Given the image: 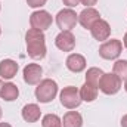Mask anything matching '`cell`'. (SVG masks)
<instances>
[{
	"label": "cell",
	"mask_w": 127,
	"mask_h": 127,
	"mask_svg": "<svg viewBox=\"0 0 127 127\" xmlns=\"http://www.w3.org/2000/svg\"><path fill=\"white\" fill-rule=\"evenodd\" d=\"M80 96H81V100L93 102L96 97H97V87L89 84V83H84L81 86V89H80Z\"/></svg>",
	"instance_id": "cell-17"
},
{
	"label": "cell",
	"mask_w": 127,
	"mask_h": 127,
	"mask_svg": "<svg viewBox=\"0 0 127 127\" xmlns=\"http://www.w3.org/2000/svg\"><path fill=\"white\" fill-rule=\"evenodd\" d=\"M114 74L118 75L121 80H127V61H117L114 64Z\"/></svg>",
	"instance_id": "cell-20"
},
{
	"label": "cell",
	"mask_w": 127,
	"mask_h": 127,
	"mask_svg": "<svg viewBox=\"0 0 127 127\" xmlns=\"http://www.w3.org/2000/svg\"><path fill=\"white\" fill-rule=\"evenodd\" d=\"M0 32H1V30H0Z\"/></svg>",
	"instance_id": "cell-30"
},
{
	"label": "cell",
	"mask_w": 127,
	"mask_h": 127,
	"mask_svg": "<svg viewBox=\"0 0 127 127\" xmlns=\"http://www.w3.org/2000/svg\"><path fill=\"white\" fill-rule=\"evenodd\" d=\"M66 68L72 72H81L86 68V59L83 55L72 53L66 58Z\"/></svg>",
	"instance_id": "cell-13"
},
{
	"label": "cell",
	"mask_w": 127,
	"mask_h": 127,
	"mask_svg": "<svg viewBox=\"0 0 127 127\" xmlns=\"http://www.w3.org/2000/svg\"><path fill=\"white\" fill-rule=\"evenodd\" d=\"M121 50H123V43L117 38H112V40L105 41L99 47V55L103 59H115L120 56Z\"/></svg>",
	"instance_id": "cell-6"
},
{
	"label": "cell",
	"mask_w": 127,
	"mask_h": 127,
	"mask_svg": "<svg viewBox=\"0 0 127 127\" xmlns=\"http://www.w3.org/2000/svg\"><path fill=\"white\" fill-rule=\"evenodd\" d=\"M55 44L62 52H71L75 47V37L71 31H61L56 35Z\"/></svg>",
	"instance_id": "cell-8"
},
{
	"label": "cell",
	"mask_w": 127,
	"mask_h": 127,
	"mask_svg": "<svg viewBox=\"0 0 127 127\" xmlns=\"http://www.w3.org/2000/svg\"><path fill=\"white\" fill-rule=\"evenodd\" d=\"M30 24H31V28L44 31L52 25V15L46 10H35L30 16Z\"/></svg>",
	"instance_id": "cell-7"
},
{
	"label": "cell",
	"mask_w": 127,
	"mask_h": 127,
	"mask_svg": "<svg viewBox=\"0 0 127 127\" xmlns=\"http://www.w3.org/2000/svg\"><path fill=\"white\" fill-rule=\"evenodd\" d=\"M1 87H3V81L0 80V92H1Z\"/></svg>",
	"instance_id": "cell-27"
},
{
	"label": "cell",
	"mask_w": 127,
	"mask_h": 127,
	"mask_svg": "<svg viewBox=\"0 0 127 127\" xmlns=\"http://www.w3.org/2000/svg\"><path fill=\"white\" fill-rule=\"evenodd\" d=\"M99 89L105 95H115L121 89V78L118 75L112 74H103L99 81Z\"/></svg>",
	"instance_id": "cell-4"
},
{
	"label": "cell",
	"mask_w": 127,
	"mask_h": 127,
	"mask_svg": "<svg viewBox=\"0 0 127 127\" xmlns=\"http://www.w3.org/2000/svg\"><path fill=\"white\" fill-rule=\"evenodd\" d=\"M90 32H92L93 38H96L97 41H103V40H106V38L109 37V34H111V27H109V24H108L106 21L99 19V21H96L95 24L92 25Z\"/></svg>",
	"instance_id": "cell-10"
},
{
	"label": "cell",
	"mask_w": 127,
	"mask_h": 127,
	"mask_svg": "<svg viewBox=\"0 0 127 127\" xmlns=\"http://www.w3.org/2000/svg\"><path fill=\"white\" fill-rule=\"evenodd\" d=\"M78 22V16L72 9H64L56 15V24L62 31H71Z\"/></svg>",
	"instance_id": "cell-5"
},
{
	"label": "cell",
	"mask_w": 127,
	"mask_h": 127,
	"mask_svg": "<svg viewBox=\"0 0 127 127\" xmlns=\"http://www.w3.org/2000/svg\"><path fill=\"white\" fill-rule=\"evenodd\" d=\"M61 103L68 109H74L81 103V96H80V90L74 86H68L61 92Z\"/></svg>",
	"instance_id": "cell-3"
},
{
	"label": "cell",
	"mask_w": 127,
	"mask_h": 127,
	"mask_svg": "<svg viewBox=\"0 0 127 127\" xmlns=\"http://www.w3.org/2000/svg\"><path fill=\"white\" fill-rule=\"evenodd\" d=\"M64 127H81L83 126V117L77 111H68L62 118Z\"/></svg>",
	"instance_id": "cell-15"
},
{
	"label": "cell",
	"mask_w": 127,
	"mask_h": 127,
	"mask_svg": "<svg viewBox=\"0 0 127 127\" xmlns=\"http://www.w3.org/2000/svg\"><path fill=\"white\" fill-rule=\"evenodd\" d=\"M18 72V64L12 59H4L0 62V77L1 78H6V80H10L16 75Z\"/></svg>",
	"instance_id": "cell-12"
},
{
	"label": "cell",
	"mask_w": 127,
	"mask_h": 127,
	"mask_svg": "<svg viewBox=\"0 0 127 127\" xmlns=\"http://www.w3.org/2000/svg\"><path fill=\"white\" fill-rule=\"evenodd\" d=\"M43 69L38 64H28L24 68V81L27 84H38L41 80Z\"/></svg>",
	"instance_id": "cell-9"
},
{
	"label": "cell",
	"mask_w": 127,
	"mask_h": 127,
	"mask_svg": "<svg viewBox=\"0 0 127 127\" xmlns=\"http://www.w3.org/2000/svg\"><path fill=\"white\" fill-rule=\"evenodd\" d=\"M0 96H1L4 100L12 102V100H15V99L19 96V90H18V87H16L13 83H4L3 87H1Z\"/></svg>",
	"instance_id": "cell-16"
},
{
	"label": "cell",
	"mask_w": 127,
	"mask_h": 127,
	"mask_svg": "<svg viewBox=\"0 0 127 127\" xmlns=\"http://www.w3.org/2000/svg\"><path fill=\"white\" fill-rule=\"evenodd\" d=\"M102 75H103V71L100 68H95V66L93 68H89L87 72H86V83L99 87V81H100Z\"/></svg>",
	"instance_id": "cell-18"
},
{
	"label": "cell",
	"mask_w": 127,
	"mask_h": 127,
	"mask_svg": "<svg viewBox=\"0 0 127 127\" xmlns=\"http://www.w3.org/2000/svg\"><path fill=\"white\" fill-rule=\"evenodd\" d=\"M80 1H81L86 7H92L93 4H96V1H97V0H80Z\"/></svg>",
	"instance_id": "cell-23"
},
{
	"label": "cell",
	"mask_w": 127,
	"mask_h": 127,
	"mask_svg": "<svg viewBox=\"0 0 127 127\" xmlns=\"http://www.w3.org/2000/svg\"><path fill=\"white\" fill-rule=\"evenodd\" d=\"M25 40H27V53L28 56H31L34 59H43L46 56V37L43 31L30 28L25 34Z\"/></svg>",
	"instance_id": "cell-1"
},
{
	"label": "cell",
	"mask_w": 127,
	"mask_h": 127,
	"mask_svg": "<svg viewBox=\"0 0 127 127\" xmlns=\"http://www.w3.org/2000/svg\"><path fill=\"white\" fill-rule=\"evenodd\" d=\"M124 89H126V92H127V80H126V86H124Z\"/></svg>",
	"instance_id": "cell-28"
},
{
	"label": "cell",
	"mask_w": 127,
	"mask_h": 127,
	"mask_svg": "<svg viewBox=\"0 0 127 127\" xmlns=\"http://www.w3.org/2000/svg\"><path fill=\"white\" fill-rule=\"evenodd\" d=\"M121 127H127V114L121 118Z\"/></svg>",
	"instance_id": "cell-24"
},
{
	"label": "cell",
	"mask_w": 127,
	"mask_h": 127,
	"mask_svg": "<svg viewBox=\"0 0 127 127\" xmlns=\"http://www.w3.org/2000/svg\"><path fill=\"white\" fill-rule=\"evenodd\" d=\"M124 46H126V49H127V32H126V35H124Z\"/></svg>",
	"instance_id": "cell-26"
},
{
	"label": "cell",
	"mask_w": 127,
	"mask_h": 127,
	"mask_svg": "<svg viewBox=\"0 0 127 127\" xmlns=\"http://www.w3.org/2000/svg\"><path fill=\"white\" fill-rule=\"evenodd\" d=\"M46 1L47 0H27V3H28L30 7H41V6L46 4Z\"/></svg>",
	"instance_id": "cell-21"
},
{
	"label": "cell",
	"mask_w": 127,
	"mask_h": 127,
	"mask_svg": "<svg viewBox=\"0 0 127 127\" xmlns=\"http://www.w3.org/2000/svg\"><path fill=\"white\" fill-rule=\"evenodd\" d=\"M0 118H1V108H0Z\"/></svg>",
	"instance_id": "cell-29"
},
{
	"label": "cell",
	"mask_w": 127,
	"mask_h": 127,
	"mask_svg": "<svg viewBox=\"0 0 127 127\" xmlns=\"http://www.w3.org/2000/svg\"><path fill=\"white\" fill-rule=\"evenodd\" d=\"M0 127H12L9 123H0Z\"/></svg>",
	"instance_id": "cell-25"
},
{
	"label": "cell",
	"mask_w": 127,
	"mask_h": 127,
	"mask_svg": "<svg viewBox=\"0 0 127 127\" xmlns=\"http://www.w3.org/2000/svg\"><path fill=\"white\" fill-rule=\"evenodd\" d=\"M62 1H64V4L68 6V7H75L80 3V0H62Z\"/></svg>",
	"instance_id": "cell-22"
},
{
	"label": "cell",
	"mask_w": 127,
	"mask_h": 127,
	"mask_svg": "<svg viewBox=\"0 0 127 127\" xmlns=\"http://www.w3.org/2000/svg\"><path fill=\"white\" fill-rule=\"evenodd\" d=\"M100 19V15H99V12L93 9V7H86L80 15H78V22L81 24V27H84L86 30L89 28H92V25L95 24L96 21H99Z\"/></svg>",
	"instance_id": "cell-11"
},
{
	"label": "cell",
	"mask_w": 127,
	"mask_h": 127,
	"mask_svg": "<svg viewBox=\"0 0 127 127\" xmlns=\"http://www.w3.org/2000/svg\"><path fill=\"white\" fill-rule=\"evenodd\" d=\"M41 115V111L38 108V105L35 103H28L22 108V118L27 123H35Z\"/></svg>",
	"instance_id": "cell-14"
},
{
	"label": "cell",
	"mask_w": 127,
	"mask_h": 127,
	"mask_svg": "<svg viewBox=\"0 0 127 127\" xmlns=\"http://www.w3.org/2000/svg\"><path fill=\"white\" fill-rule=\"evenodd\" d=\"M41 126L43 127H61L62 126V121L58 115L55 114H47L43 117V121H41Z\"/></svg>",
	"instance_id": "cell-19"
},
{
	"label": "cell",
	"mask_w": 127,
	"mask_h": 127,
	"mask_svg": "<svg viewBox=\"0 0 127 127\" xmlns=\"http://www.w3.org/2000/svg\"><path fill=\"white\" fill-rule=\"evenodd\" d=\"M56 93H58V84L52 78L41 80L38 83V86L35 87V97L41 103H47V102L53 100Z\"/></svg>",
	"instance_id": "cell-2"
}]
</instances>
